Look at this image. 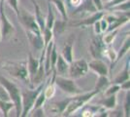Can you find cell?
Instances as JSON below:
<instances>
[{"instance_id":"16","label":"cell","mask_w":130,"mask_h":117,"mask_svg":"<svg viewBox=\"0 0 130 117\" xmlns=\"http://www.w3.org/2000/svg\"><path fill=\"white\" fill-rule=\"evenodd\" d=\"M26 36L29 42L31 43L34 49L36 50H42L44 47V40L42 33H33V32H26Z\"/></svg>"},{"instance_id":"31","label":"cell","mask_w":130,"mask_h":117,"mask_svg":"<svg viewBox=\"0 0 130 117\" xmlns=\"http://www.w3.org/2000/svg\"><path fill=\"white\" fill-rule=\"evenodd\" d=\"M129 8H130V2L128 1H125L123 3H120L118 5H115L111 8H109V10L111 11H120V12H124V13H129Z\"/></svg>"},{"instance_id":"33","label":"cell","mask_w":130,"mask_h":117,"mask_svg":"<svg viewBox=\"0 0 130 117\" xmlns=\"http://www.w3.org/2000/svg\"><path fill=\"white\" fill-rule=\"evenodd\" d=\"M43 89H44V88H43ZM46 100H47V99H46V96H45V94H44V91L42 90V91L40 92V94L38 95V97H37V99H36V100H35V102H34V106H33L32 109H34V108H37V107H41V106H43L44 103L46 102Z\"/></svg>"},{"instance_id":"5","label":"cell","mask_w":130,"mask_h":117,"mask_svg":"<svg viewBox=\"0 0 130 117\" xmlns=\"http://www.w3.org/2000/svg\"><path fill=\"white\" fill-rule=\"evenodd\" d=\"M19 22H21L23 29L26 32H33V33H42L41 29L39 28L38 23L36 22V19L34 14H31L30 12L26 11L25 9L20 10L19 13Z\"/></svg>"},{"instance_id":"32","label":"cell","mask_w":130,"mask_h":117,"mask_svg":"<svg viewBox=\"0 0 130 117\" xmlns=\"http://www.w3.org/2000/svg\"><path fill=\"white\" fill-rule=\"evenodd\" d=\"M119 90H120V87H119V84H112V85L110 84L108 87L103 91L104 97L116 95V94H118V92H119Z\"/></svg>"},{"instance_id":"26","label":"cell","mask_w":130,"mask_h":117,"mask_svg":"<svg viewBox=\"0 0 130 117\" xmlns=\"http://www.w3.org/2000/svg\"><path fill=\"white\" fill-rule=\"evenodd\" d=\"M103 57L108 59L111 62V66L113 67L115 64V61H116V58H117V52L111 45H106V47L104 49ZM111 69H112V67H111Z\"/></svg>"},{"instance_id":"22","label":"cell","mask_w":130,"mask_h":117,"mask_svg":"<svg viewBox=\"0 0 130 117\" xmlns=\"http://www.w3.org/2000/svg\"><path fill=\"white\" fill-rule=\"evenodd\" d=\"M129 47H130V37H129V35H127V36H126V38L124 39V41H123L122 46L120 47L119 51V52H117V58H116V61H115V63H117V62H118V61H119L122 57L124 56L125 54H127V53H128V51H129Z\"/></svg>"},{"instance_id":"28","label":"cell","mask_w":130,"mask_h":117,"mask_svg":"<svg viewBox=\"0 0 130 117\" xmlns=\"http://www.w3.org/2000/svg\"><path fill=\"white\" fill-rule=\"evenodd\" d=\"M12 108H15L14 103L11 100H0V110L2 111L3 115L5 117L8 116V113L11 110Z\"/></svg>"},{"instance_id":"27","label":"cell","mask_w":130,"mask_h":117,"mask_svg":"<svg viewBox=\"0 0 130 117\" xmlns=\"http://www.w3.org/2000/svg\"><path fill=\"white\" fill-rule=\"evenodd\" d=\"M100 106H87V103L83 106L82 109L81 116L83 117H92L96 116V113L98 112Z\"/></svg>"},{"instance_id":"20","label":"cell","mask_w":130,"mask_h":117,"mask_svg":"<svg viewBox=\"0 0 130 117\" xmlns=\"http://www.w3.org/2000/svg\"><path fill=\"white\" fill-rule=\"evenodd\" d=\"M31 1H32L33 4H34V7H35V14H34V16H35L36 22H37V23H38L39 28H40V29H41V32H42L44 29L46 28L45 17L43 16V14H42V12H41V9H40L39 5L37 4V2H36L35 0H31Z\"/></svg>"},{"instance_id":"40","label":"cell","mask_w":130,"mask_h":117,"mask_svg":"<svg viewBox=\"0 0 130 117\" xmlns=\"http://www.w3.org/2000/svg\"><path fill=\"white\" fill-rule=\"evenodd\" d=\"M100 27H101V30H102V32H106V30H107V28H108V22L107 21L105 20V18L104 16L101 19H100Z\"/></svg>"},{"instance_id":"41","label":"cell","mask_w":130,"mask_h":117,"mask_svg":"<svg viewBox=\"0 0 130 117\" xmlns=\"http://www.w3.org/2000/svg\"><path fill=\"white\" fill-rule=\"evenodd\" d=\"M93 27H94V32L95 34H102V30H101V27H100V20L99 21H96V22H94L93 24H92Z\"/></svg>"},{"instance_id":"45","label":"cell","mask_w":130,"mask_h":117,"mask_svg":"<svg viewBox=\"0 0 130 117\" xmlns=\"http://www.w3.org/2000/svg\"><path fill=\"white\" fill-rule=\"evenodd\" d=\"M2 39V34H1V30H0V40Z\"/></svg>"},{"instance_id":"9","label":"cell","mask_w":130,"mask_h":117,"mask_svg":"<svg viewBox=\"0 0 130 117\" xmlns=\"http://www.w3.org/2000/svg\"><path fill=\"white\" fill-rule=\"evenodd\" d=\"M105 47H106V44L103 41V35L96 34V36L92 38L90 46H89V51L91 56L94 59H102Z\"/></svg>"},{"instance_id":"44","label":"cell","mask_w":130,"mask_h":117,"mask_svg":"<svg viewBox=\"0 0 130 117\" xmlns=\"http://www.w3.org/2000/svg\"><path fill=\"white\" fill-rule=\"evenodd\" d=\"M102 1H105V2H110V1H112V0H102Z\"/></svg>"},{"instance_id":"36","label":"cell","mask_w":130,"mask_h":117,"mask_svg":"<svg viewBox=\"0 0 130 117\" xmlns=\"http://www.w3.org/2000/svg\"><path fill=\"white\" fill-rule=\"evenodd\" d=\"M8 4L10 5L12 9L14 10V12L16 13L17 17L19 16V13H20V9H19V0H7Z\"/></svg>"},{"instance_id":"38","label":"cell","mask_w":130,"mask_h":117,"mask_svg":"<svg viewBox=\"0 0 130 117\" xmlns=\"http://www.w3.org/2000/svg\"><path fill=\"white\" fill-rule=\"evenodd\" d=\"M125 1H128V0H112V1L108 2V4L106 6H104V9H109V8H111V7H113V6H115V5L123 3Z\"/></svg>"},{"instance_id":"7","label":"cell","mask_w":130,"mask_h":117,"mask_svg":"<svg viewBox=\"0 0 130 117\" xmlns=\"http://www.w3.org/2000/svg\"><path fill=\"white\" fill-rule=\"evenodd\" d=\"M88 72V62L85 59H80L76 61H72L69 63L68 75L72 79H79L86 76Z\"/></svg>"},{"instance_id":"14","label":"cell","mask_w":130,"mask_h":117,"mask_svg":"<svg viewBox=\"0 0 130 117\" xmlns=\"http://www.w3.org/2000/svg\"><path fill=\"white\" fill-rule=\"evenodd\" d=\"M104 15H105V14H104L103 11L94 12L90 17L87 18V19L83 20L81 22L72 23V25H73V27H88V25H92L96 21H99L101 18L103 17Z\"/></svg>"},{"instance_id":"37","label":"cell","mask_w":130,"mask_h":117,"mask_svg":"<svg viewBox=\"0 0 130 117\" xmlns=\"http://www.w3.org/2000/svg\"><path fill=\"white\" fill-rule=\"evenodd\" d=\"M0 100H10V97L8 95V93L6 92V90L4 89V87L1 84H0Z\"/></svg>"},{"instance_id":"2","label":"cell","mask_w":130,"mask_h":117,"mask_svg":"<svg viewBox=\"0 0 130 117\" xmlns=\"http://www.w3.org/2000/svg\"><path fill=\"white\" fill-rule=\"evenodd\" d=\"M47 81H43L38 86L30 88V89L21 90V96H22V113L21 116L26 117L29 115L30 111L32 110L34 102L37 99L40 92L45 87V84Z\"/></svg>"},{"instance_id":"17","label":"cell","mask_w":130,"mask_h":117,"mask_svg":"<svg viewBox=\"0 0 130 117\" xmlns=\"http://www.w3.org/2000/svg\"><path fill=\"white\" fill-rule=\"evenodd\" d=\"M70 100V98L69 99H66V100H60V101H55V102H53L50 105V111L52 113H56V114H59L61 115L63 111H64L65 107L67 106L68 102Z\"/></svg>"},{"instance_id":"30","label":"cell","mask_w":130,"mask_h":117,"mask_svg":"<svg viewBox=\"0 0 130 117\" xmlns=\"http://www.w3.org/2000/svg\"><path fill=\"white\" fill-rule=\"evenodd\" d=\"M65 27H66V21H54V25H53V32L54 34H60L64 31Z\"/></svg>"},{"instance_id":"21","label":"cell","mask_w":130,"mask_h":117,"mask_svg":"<svg viewBox=\"0 0 130 117\" xmlns=\"http://www.w3.org/2000/svg\"><path fill=\"white\" fill-rule=\"evenodd\" d=\"M128 79H129V60L126 62L124 68L115 77L113 84H119H119H121L122 82H124Z\"/></svg>"},{"instance_id":"43","label":"cell","mask_w":130,"mask_h":117,"mask_svg":"<svg viewBox=\"0 0 130 117\" xmlns=\"http://www.w3.org/2000/svg\"><path fill=\"white\" fill-rule=\"evenodd\" d=\"M82 1H83V0H69V4H71V6L77 8L78 6L81 5Z\"/></svg>"},{"instance_id":"13","label":"cell","mask_w":130,"mask_h":117,"mask_svg":"<svg viewBox=\"0 0 130 117\" xmlns=\"http://www.w3.org/2000/svg\"><path fill=\"white\" fill-rule=\"evenodd\" d=\"M39 66H40V61H39L38 59L34 58L31 53H29L28 59H27L26 61V67L27 71H28V75H29V79H30V83H31L32 79L34 78L35 74H36L37 70H38ZM31 87H32V85H31Z\"/></svg>"},{"instance_id":"39","label":"cell","mask_w":130,"mask_h":117,"mask_svg":"<svg viewBox=\"0 0 130 117\" xmlns=\"http://www.w3.org/2000/svg\"><path fill=\"white\" fill-rule=\"evenodd\" d=\"M92 2H93V4H94L97 11H103L104 10V5L102 0H92Z\"/></svg>"},{"instance_id":"18","label":"cell","mask_w":130,"mask_h":117,"mask_svg":"<svg viewBox=\"0 0 130 117\" xmlns=\"http://www.w3.org/2000/svg\"><path fill=\"white\" fill-rule=\"evenodd\" d=\"M81 12H87V13H94L97 12L95 6L93 4L92 0H83L81 3V5L78 6L76 8V10L74 11V14H78Z\"/></svg>"},{"instance_id":"15","label":"cell","mask_w":130,"mask_h":117,"mask_svg":"<svg viewBox=\"0 0 130 117\" xmlns=\"http://www.w3.org/2000/svg\"><path fill=\"white\" fill-rule=\"evenodd\" d=\"M68 68H69V63L63 59V57L61 55L57 56V61L54 67V71L56 73V75L59 76H65L68 73Z\"/></svg>"},{"instance_id":"10","label":"cell","mask_w":130,"mask_h":117,"mask_svg":"<svg viewBox=\"0 0 130 117\" xmlns=\"http://www.w3.org/2000/svg\"><path fill=\"white\" fill-rule=\"evenodd\" d=\"M104 18L108 22V28H107L106 32L117 29L126 22H129V13H125V15L119 16V17L113 16V15H109V16L105 17V15H104Z\"/></svg>"},{"instance_id":"23","label":"cell","mask_w":130,"mask_h":117,"mask_svg":"<svg viewBox=\"0 0 130 117\" xmlns=\"http://www.w3.org/2000/svg\"><path fill=\"white\" fill-rule=\"evenodd\" d=\"M54 21H55V18H54V11H53L52 3L48 0V13H47V16L45 18L46 28L53 29V25H54Z\"/></svg>"},{"instance_id":"8","label":"cell","mask_w":130,"mask_h":117,"mask_svg":"<svg viewBox=\"0 0 130 117\" xmlns=\"http://www.w3.org/2000/svg\"><path fill=\"white\" fill-rule=\"evenodd\" d=\"M3 4H4V0H0V21H1L0 30L2 34V38L6 39L15 33L16 28L14 27V24L9 21L8 17L6 16Z\"/></svg>"},{"instance_id":"11","label":"cell","mask_w":130,"mask_h":117,"mask_svg":"<svg viewBox=\"0 0 130 117\" xmlns=\"http://www.w3.org/2000/svg\"><path fill=\"white\" fill-rule=\"evenodd\" d=\"M88 69H91L92 71L99 75H108L109 68L107 64L101 59H95L88 62Z\"/></svg>"},{"instance_id":"4","label":"cell","mask_w":130,"mask_h":117,"mask_svg":"<svg viewBox=\"0 0 130 117\" xmlns=\"http://www.w3.org/2000/svg\"><path fill=\"white\" fill-rule=\"evenodd\" d=\"M0 84L4 87L6 92L8 93V95L10 97V100L15 106L17 116L20 117L22 113V96H21V90L19 88V86L1 74H0Z\"/></svg>"},{"instance_id":"29","label":"cell","mask_w":130,"mask_h":117,"mask_svg":"<svg viewBox=\"0 0 130 117\" xmlns=\"http://www.w3.org/2000/svg\"><path fill=\"white\" fill-rule=\"evenodd\" d=\"M118 33H119V28L105 32V35L103 36L104 43L106 45H112V43L114 42L115 38H116V36H117Z\"/></svg>"},{"instance_id":"42","label":"cell","mask_w":130,"mask_h":117,"mask_svg":"<svg viewBox=\"0 0 130 117\" xmlns=\"http://www.w3.org/2000/svg\"><path fill=\"white\" fill-rule=\"evenodd\" d=\"M119 87L120 90H123V91H128L130 89V80H126L124 82H122L121 84H119Z\"/></svg>"},{"instance_id":"6","label":"cell","mask_w":130,"mask_h":117,"mask_svg":"<svg viewBox=\"0 0 130 117\" xmlns=\"http://www.w3.org/2000/svg\"><path fill=\"white\" fill-rule=\"evenodd\" d=\"M54 82L55 85L62 90L64 93L68 94V95H79L83 93V89H81L77 83L75 82V79L72 78H66L65 76H59V75H55L54 78Z\"/></svg>"},{"instance_id":"3","label":"cell","mask_w":130,"mask_h":117,"mask_svg":"<svg viewBox=\"0 0 130 117\" xmlns=\"http://www.w3.org/2000/svg\"><path fill=\"white\" fill-rule=\"evenodd\" d=\"M99 94L97 90H93L91 92L88 93H85V94H79V95H75L73 98H70V100L68 102L67 106L65 107L64 111L61 114L62 116H70L74 112H76L78 109L82 108L86 103H87L90 100H92L96 95Z\"/></svg>"},{"instance_id":"19","label":"cell","mask_w":130,"mask_h":117,"mask_svg":"<svg viewBox=\"0 0 130 117\" xmlns=\"http://www.w3.org/2000/svg\"><path fill=\"white\" fill-rule=\"evenodd\" d=\"M117 102H118V100H117V94H116V95L105 97L103 100H101L98 103L105 109H115L117 106Z\"/></svg>"},{"instance_id":"1","label":"cell","mask_w":130,"mask_h":117,"mask_svg":"<svg viewBox=\"0 0 130 117\" xmlns=\"http://www.w3.org/2000/svg\"><path fill=\"white\" fill-rule=\"evenodd\" d=\"M1 67L9 73L12 77H14L17 80H21L26 85H29L30 88H32L31 83H30V79H29V75H28V71H27L26 61H4Z\"/></svg>"},{"instance_id":"25","label":"cell","mask_w":130,"mask_h":117,"mask_svg":"<svg viewBox=\"0 0 130 117\" xmlns=\"http://www.w3.org/2000/svg\"><path fill=\"white\" fill-rule=\"evenodd\" d=\"M109 85H110V80L107 77V75H99L94 89L97 90L99 93H101V92H103L104 90L108 87Z\"/></svg>"},{"instance_id":"34","label":"cell","mask_w":130,"mask_h":117,"mask_svg":"<svg viewBox=\"0 0 130 117\" xmlns=\"http://www.w3.org/2000/svg\"><path fill=\"white\" fill-rule=\"evenodd\" d=\"M57 52H56V47L55 45L54 44L53 48H52V52H51V57H50V61H51V70L53 71L54 69V67H55V63H56V61H57Z\"/></svg>"},{"instance_id":"35","label":"cell","mask_w":130,"mask_h":117,"mask_svg":"<svg viewBox=\"0 0 130 117\" xmlns=\"http://www.w3.org/2000/svg\"><path fill=\"white\" fill-rule=\"evenodd\" d=\"M129 105H130V93L129 90L126 91L124 102H123V114L124 116H129Z\"/></svg>"},{"instance_id":"12","label":"cell","mask_w":130,"mask_h":117,"mask_svg":"<svg viewBox=\"0 0 130 117\" xmlns=\"http://www.w3.org/2000/svg\"><path fill=\"white\" fill-rule=\"evenodd\" d=\"M73 45H74V34H72L69 38L65 41L63 49L61 51V56L68 63L73 61Z\"/></svg>"},{"instance_id":"24","label":"cell","mask_w":130,"mask_h":117,"mask_svg":"<svg viewBox=\"0 0 130 117\" xmlns=\"http://www.w3.org/2000/svg\"><path fill=\"white\" fill-rule=\"evenodd\" d=\"M49 1L56 7V9L58 10V12L61 15V17H62V20L67 21L68 20V16H67V10H66V6H65L64 2L62 0H49Z\"/></svg>"}]
</instances>
